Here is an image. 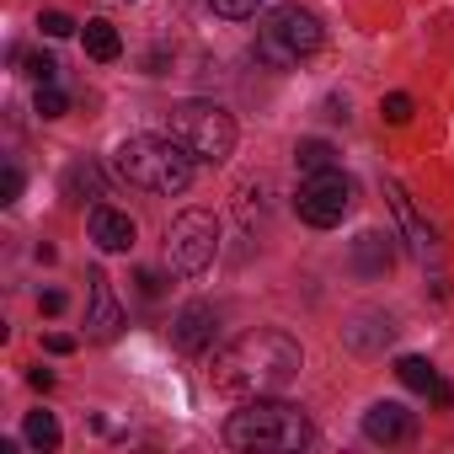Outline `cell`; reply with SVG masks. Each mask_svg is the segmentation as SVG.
Wrapping results in <instances>:
<instances>
[{
	"label": "cell",
	"mask_w": 454,
	"mask_h": 454,
	"mask_svg": "<svg viewBox=\"0 0 454 454\" xmlns=\"http://www.w3.org/2000/svg\"><path fill=\"white\" fill-rule=\"evenodd\" d=\"M300 364H305V353H300V342H294L289 332L257 326V332L236 337L231 348L214 358V385H219L224 395H241V401H252V395H278V390L300 374Z\"/></svg>",
	"instance_id": "6da1fadb"
},
{
	"label": "cell",
	"mask_w": 454,
	"mask_h": 454,
	"mask_svg": "<svg viewBox=\"0 0 454 454\" xmlns=\"http://www.w3.org/2000/svg\"><path fill=\"white\" fill-rule=\"evenodd\" d=\"M224 443L231 449H305V443H316V427H310V417L300 406L252 395V401H241V411H231V422H224Z\"/></svg>",
	"instance_id": "7a4b0ae2"
},
{
	"label": "cell",
	"mask_w": 454,
	"mask_h": 454,
	"mask_svg": "<svg viewBox=\"0 0 454 454\" xmlns=\"http://www.w3.org/2000/svg\"><path fill=\"white\" fill-rule=\"evenodd\" d=\"M118 176L134 182V187H145V192L171 198V192H187L192 155L171 134H134V139L118 145Z\"/></svg>",
	"instance_id": "3957f363"
},
{
	"label": "cell",
	"mask_w": 454,
	"mask_h": 454,
	"mask_svg": "<svg viewBox=\"0 0 454 454\" xmlns=\"http://www.w3.org/2000/svg\"><path fill=\"white\" fill-rule=\"evenodd\" d=\"M321 43H326V27H321V17L305 12V6H273V12L257 22V59H262L268 70H294V65H305L310 54H321Z\"/></svg>",
	"instance_id": "277c9868"
},
{
	"label": "cell",
	"mask_w": 454,
	"mask_h": 454,
	"mask_svg": "<svg viewBox=\"0 0 454 454\" xmlns=\"http://www.w3.org/2000/svg\"><path fill=\"white\" fill-rule=\"evenodd\" d=\"M166 134L192 160H208V166L231 160V150H236V123H231V113L214 107V102H176L166 113Z\"/></svg>",
	"instance_id": "5b68a950"
},
{
	"label": "cell",
	"mask_w": 454,
	"mask_h": 454,
	"mask_svg": "<svg viewBox=\"0 0 454 454\" xmlns=\"http://www.w3.org/2000/svg\"><path fill=\"white\" fill-rule=\"evenodd\" d=\"M219 252V219L208 208H182L166 231V268L176 278H198Z\"/></svg>",
	"instance_id": "8992f818"
},
{
	"label": "cell",
	"mask_w": 454,
	"mask_h": 454,
	"mask_svg": "<svg viewBox=\"0 0 454 454\" xmlns=\"http://www.w3.org/2000/svg\"><path fill=\"white\" fill-rule=\"evenodd\" d=\"M300 219L316 224V231H332V224H342V214L353 208V182L332 166V171H310L300 182V198H294Z\"/></svg>",
	"instance_id": "52a82bcc"
},
{
	"label": "cell",
	"mask_w": 454,
	"mask_h": 454,
	"mask_svg": "<svg viewBox=\"0 0 454 454\" xmlns=\"http://www.w3.org/2000/svg\"><path fill=\"white\" fill-rule=\"evenodd\" d=\"M411 427H417V417H411L401 401H374V406L364 411V433H369L374 443H406Z\"/></svg>",
	"instance_id": "ba28073f"
},
{
	"label": "cell",
	"mask_w": 454,
	"mask_h": 454,
	"mask_svg": "<svg viewBox=\"0 0 454 454\" xmlns=\"http://www.w3.org/2000/svg\"><path fill=\"white\" fill-rule=\"evenodd\" d=\"M86 284H91V310H86V332L107 342V337H118V332H123V310H118V300H113V284H107L102 273H91Z\"/></svg>",
	"instance_id": "9c48e42d"
},
{
	"label": "cell",
	"mask_w": 454,
	"mask_h": 454,
	"mask_svg": "<svg viewBox=\"0 0 454 454\" xmlns=\"http://www.w3.org/2000/svg\"><path fill=\"white\" fill-rule=\"evenodd\" d=\"M390 208H395V219H401V231H406V241H411V252L427 262V257H438V241H433V231L422 224V214H417V203L406 198V187L401 182H390Z\"/></svg>",
	"instance_id": "30bf717a"
},
{
	"label": "cell",
	"mask_w": 454,
	"mask_h": 454,
	"mask_svg": "<svg viewBox=\"0 0 454 454\" xmlns=\"http://www.w3.org/2000/svg\"><path fill=\"white\" fill-rule=\"evenodd\" d=\"M91 241H97L102 252H129V247H134V219H129L123 208L97 203V208H91Z\"/></svg>",
	"instance_id": "8fae6325"
},
{
	"label": "cell",
	"mask_w": 454,
	"mask_h": 454,
	"mask_svg": "<svg viewBox=\"0 0 454 454\" xmlns=\"http://www.w3.org/2000/svg\"><path fill=\"white\" fill-rule=\"evenodd\" d=\"M395 374H401V385H406V390H422V395H433V406H454V390L438 380V369H433L427 358L406 353V358H395Z\"/></svg>",
	"instance_id": "7c38bea8"
},
{
	"label": "cell",
	"mask_w": 454,
	"mask_h": 454,
	"mask_svg": "<svg viewBox=\"0 0 454 454\" xmlns=\"http://www.w3.org/2000/svg\"><path fill=\"white\" fill-rule=\"evenodd\" d=\"M208 342H214V310L208 305H187L176 316V348L182 353H203Z\"/></svg>",
	"instance_id": "4fadbf2b"
},
{
	"label": "cell",
	"mask_w": 454,
	"mask_h": 454,
	"mask_svg": "<svg viewBox=\"0 0 454 454\" xmlns=\"http://www.w3.org/2000/svg\"><path fill=\"white\" fill-rule=\"evenodd\" d=\"M390 262H395V252H390V241L385 236H374V231H364L358 241H353V268L358 273H390Z\"/></svg>",
	"instance_id": "5bb4252c"
},
{
	"label": "cell",
	"mask_w": 454,
	"mask_h": 454,
	"mask_svg": "<svg viewBox=\"0 0 454 454\" xmlns=\"http://www.w3.org/2000/svg\"><path fill=\"white\" fill-rule=\"evenodd\" d=\"M81 38H86V54H91V59H102V65H113V59L123 54L118 27H113V22H102V17H91V22L81 27Z\"/></svg>",
	"instance_id": "9a60e30c"
},
{
	"label": "cell",
	"mask_w": 454,
	"mask_h": 454,
	"mask_svg": "<svg viewBox=\"0 0 454 454\" xmlns=\"http://www.w3.org/2000/svg\"><path fill=\"white\" fill-rule=\"evenodd\" d=\"M65 198H70V203H91V198H102V171H97L91 160H75V166L65 171Z\"/></svg>",
	"instance_id": "2e32d148"
},
{
	"label": "cell",
	"mask_w": 454,
	"mask_h": 454,
	"mask_svg": "<svg viewBox=\"0 0 454 454\" xmlns=\"http://www.w3.org/2000/svg\"><path fill=\"white\" fill-rule=\"evenodd\" d=\"M294 166H300L305 176H310V171H332V166H337V150H332L326 139H300V145H294Z\"/></svg>",
	"instance_id": "e0dca14e"
},
{
	"label": "cell",
	"mask_w": 454,
	"mask_h": 454,
	"mask_svg": "<svg viewBox=\"0 0 454 454\" xmlns=\"http://www.w3.org/2000/svg\"><path fill=\"white\" fill-rule=\"evenodd\" d=\"M22 433H27V443H33V449H59V422H54L49 411H27Z\"/></svg>",
	"instance_id": "ac0fdd59"
},
{
	"label": "cell",
	"mask_w": 454,
	"mask_h": 454,
	"mask_svg": "<svg viewBox=\"0 0 454 454\" xmlns=\"http://www.w3.org/2000/svg\"><path fill=\"white\" fill-rule=\"evenodd\" d=\"M208 6H214V17H224V22H247V17L262 12V0H208Z\"/></svg>",
	"instance_id": "d6986e66"
},
{
	"label": "cell",
	"mask_w": 454,
	"mask_h": 454,
	"mask_svg": "<svg viewBox=\"0 0 454 454\" xmlns=\"http://www.w3.org/2000/svg\"><path fill=\"white\" fill-rule=\"evenodd\" d=\"M38 113H43V118H65V113H70V97L49 81V86H38Z\"/></svg>",
	"instance_id": "ffe728a7"
},
{
	"label": "cell",
	"mask_w": 454,
	"mask_h": 454,
	"mask_svg": "<svg viewBox=\"0 0 454 454\" xmlns=\"http://www.w3.org/2000/svg\"><path fill=\"white\" fill-rule=\"evenodd\" d=\"M75 27H81V22L65 17V12H43V17H38V33H43V38H70Z\"/></svg>",
	"instance_id": "44dd1931"
},
{
	"label": "cell",
	"mask_w": 454,
	"mask_h": 454,
	"mask_svg": "<svg viewBox=\"0 0 454 454\" xmlns=\"http://www.w3.org/2000/svg\"><path fill=\"white\" fill-rule=\"evenodd\" d=\"M380 113H385V123L401 129V123H411V97H406V91H390V97L380 102Z\"/></svg>",
	"instance_id": "7402d4cb"
},
{
	"label": "cell",
	"mask_w": 454,
	"mask_h": 454,
	"mask_svg": "<svg viewBox=\"0 0 454 454\" xmlns=\"http://www.w3.org/2000/svg\"><path fill=\"white\" fill-rule=\"evenodd\" d=\"M17 198H22V171L6 166V171H0V203H17Z\"/></svg>",
	"instance_id": "603a6c76"
},
{
	"label": "cell",
	"mask_w": 454,
	"mask_h": 454,
	"mask_svg": "<svg viewBox=\"0 0 454 454\" xmlns=\"http://www.w3.org/2000/svg\"><path fill=\"white\" fill-rule=\"evenodd\" d=\"M27 75H33V81H38V86H49V81H54V75H59V65H54V59H49V54H33V59H27Z\"/></svg>",
	"instance_id": "cb8c5ba5"
},
{
	"label": "cell",
	"mask_w": 454,
	"mask_h": 454,
	"mask_svg": "<svg viewBox=\"0 0 454 454\" xmlns=\"http://www.w3.org/2000/svg\"><path fill=\"white\" fill-rule=\"evenodd\" d=\"M49 353H59V358L75 353V337H70V332H49Z\"/></svg>",
	"instance_id": "d4e9b609"
},
{
	"label": "cell",
	"mask_w": 454,
	"mask_h": 454,
	"mask_svg": "<svg viewBox=\"0 0 454 454\" xmlns=\"http://www.w3.org/2000/svg\"><path fill=\"white\" fill-rule=\"evenodd\" d=\"M38 310H43V316H59V310H65V294H59V289H49V294L38 300Z\"/></svg>",
	"instance_id": "484cf974"
}]
</instances>
